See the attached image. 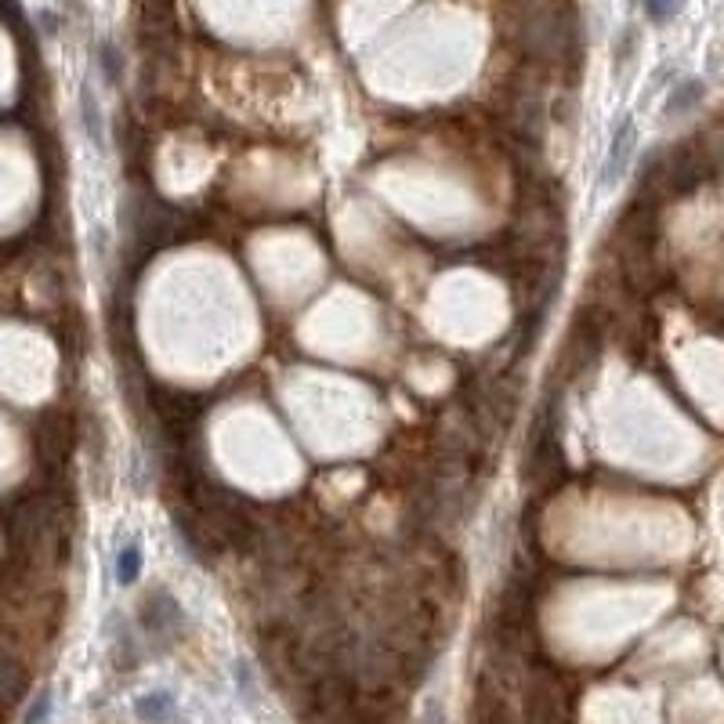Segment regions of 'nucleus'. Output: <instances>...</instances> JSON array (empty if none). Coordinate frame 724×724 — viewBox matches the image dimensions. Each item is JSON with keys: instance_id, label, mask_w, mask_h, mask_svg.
Masks as SVG:
<instances>
[{"instance_id": "nucleus-1", "label": "nucleus", "mask_w": 724, "mask_h": 724, "mask_svg": "<svg viewBox=\"0 0 724 724\" xmlns=\"http://www.w3.org/2000/svg\"><path fill=\"white\" fill-rule=\"evenodd\" d=\"M634 145H638L634 120H630V116H623L620 124H616L612 142H609V156H605V163H601V185H605V189H609V185H616V181H623L630 160H634Z\"/></svg>"}, {"instance_id": "nucleus-2", "label": "nucleus", "mask_w": 724, "mask_h": 724, "mask_svg": "<svg viewBox=\"0 0 724 724\" xmlns=\"http://www.w3.org/2000/svg\"><path fill=\"white\" fill-rule=\"evenodd\" d=\"M134 717L142 724H171L178 717V699L167 688H153L134 699Z\"/></svg>"}, {"instance_id": "nucleus-3", "label": "nucleus", "mask_w": 724, "mask_h": 724, "mask_svg": "<svg viewBox=\"0 0 724 724\" xmlns=\"http://www.w3.org/2000/svg\"><path fill=\"white\" fill-rule=\"evenodd\" d=\"M703 95H706L703 80H696V77L681 80L667 98V116H685L688 109H696V105L703 102Z\"/></svg>"}, {"instance_id": "nucleus-4", "label": "nucleus", "mask_w": 724, "mask_h": 724, "mask_svg": "<svg viewBox=\"0 0 724 724\" xmlns=\"http://www.w3.org/2000/svg\"><path fill=\"white\" fill-rule=\"evenodd\" d=\"M138 576H142V547L138 543H124L116 551V583L131 587V583H138Z\"/></svg>"}, {"instance_id": "nucleus-5", "label": "nucleus", "mask_w": 724, "mask_h": 724, "mask_svg": "<svg viewBox=\"0 0 724 724\" xmlns=\"http://www.w3.org/2000/svg\"><path fill=\"white\" fill-rule=\"evenodd\" d=\"M80 113H84V131L91 134V142L105 145V127H102V109H98L95 95L84 87V95H80Z\"/></svg>"}, {"instance_id": "nucleus-6", "label": "nucleus", "mask_w": 724, "mask_h": 724, "mask_svg": "<svg viewBox=\"0 0 724 724\" xmlns=\"http://www.w3.org/2000/svg\"><path fill=\"white\" fill-rule=\"evenodd\" d=\"M51 710H55V696H51V692H40V696L33 699V703H29L26 724H48Z\"/></svg>"}, {"instance_id": "nucleus-7", "label": "nucleus", "mask_w": 724, "mask_h": 724, "mask_svg": "<svg viewBox=\"0 0 724 724\" xmlns=\"http://www.w3.org/2000/svg\"><path fill=\"white\" fill-rule=\"evenodd\" d=\"M641 4H645L648 19H656V22H667V19H674L677 11L685 8V0H641Z\"/></svg>"}, {"instance_id": "nucleus-8", "label": "nucleus", "mask_w": 724, "mask_h": 724, "mask_svg": "<svg viewBox=\"0 0 724 724\" xmlns=\"http://www.w3.org/2000/svg\"><path fill=\"white\" fill-rule=\"evenodd\" d=\"M98 55H102L105 80H109V84H116V80H120V55H116V48H113V44H102V48H98Z\"/></svg>"}]
</instances>
